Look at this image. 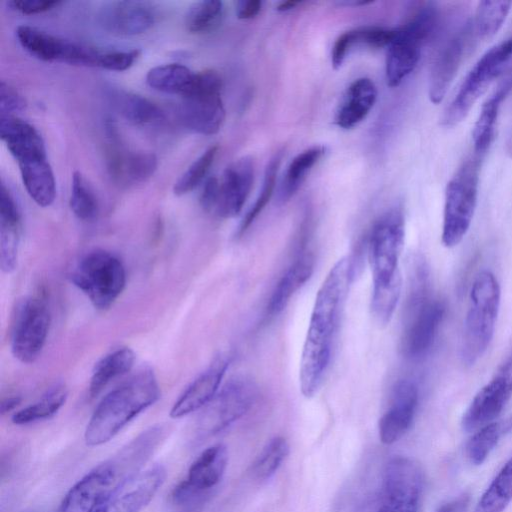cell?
I'll list each match as a JSON object with an SVG mask.
<instances>
[{
	"instance_id": "cell-1",
	"label": "cell",
	"mask_w": 512,
	"mask_h": 512,
	"mask_svg": "<svg viewBox=\"0 0 512 512\" xmlns=\"http://www.w3.org/2000/svg\"><path fill=\"white\" fill-rule=\"evenodd\" d=\"M352 275V261L348 257L339 259L317 293L299 370L300 389L307 398L317 393L328 369L334 336Z\"/></svg>"
},
{
	"instance_id": "cell-2",
	"label": "cell",
	"mask_w": 512,
	"mask_h": 512,
	"mask_svg": "<svg viewBox=\"0 0 512 512\" xmlns=\"http://www.w3.org/2000/svg\"><path fill=\"white\" fill-rule=\"evenodd\" d=\"M168 433V427L162 424L142 431L78 480L55 512H95L126 481L142 471Z\"/></svg>"
},
{
	"instance_id": "cell-3",
	"label": "cell",
	"mask_w": 512,
	"mask_h": 512,
	"mask_svg": "<svg viewBox=\"0 0 512 512\" xmlns=\"http://www.w3.org/2000/svg\"><path fill=\"white\" fill-rule=\"evenodd\" d=\"M159 397L160 389L153 370L142 368L97 405L85 429L86 445L96 447L107 443Z\"/></svg>"
},
{
	"instance_id": "cell-4",
	"label": "cell",
	"mask_w": 512,
	"mask_h": 512,
	"mask_svg": "<svg viewBox=\"0 0 512 512\" xmlns=\"http://www.w3.org/2000/svg\"><path fill=\"white\" fill-rule=\"evenodd\" d=\"M501 290L495 275L479 272L470 289L461 344V359L471 367L487 351L495 331L500 308Z\"/></svg>"
},
{
	"instance_id": "cell-5",
	"label": "cell",
	"mask_w": 512,
	"mask_h": 512,
	"mask_svg": "<svg viewBox=\"0 0 512 512\" xmlns=\"http://www.w3.org/2000/svg\"><path fill=\"white\" fill-rule=\"evenodd\" d=\"M484 156L467 158L445 189L441 240L445 247L458 245L467 234L477 207L481 164Z\"/></svg>"
},
{
	"instance_id": "cell-6",
	"label": "cell",
	"mask_w": 512,
	"mask_h": 512,
	"mask_svg": "<svg viewBox=\"0 0 512 512\" xmlns=\"http://www.w3.org/2000/svg\"><path fill=\"white\" fill-rule=\"evenodd\" d=\"M404 236V215L398 207L386 211L373 224L367 242L372 291L402 286L399 258Z\"/></svg>"
},
{
	"instance_id": "cell-7",
	"label": "cell",
	"mask_w": 512,
	"mask_h": 512,
	"mask_svg": "<svg viewBox=\"0 0 512 512\" xmlns=\"http://www.w3.org/2000/svg\"><path fill=\"white\" fill-rule=\"evenodd\" d=\"M69 277L98 310L110 308L126 284L122 261L105 250H94L83 256Z\"/></svg>"
},
{
	"instance_id": "cell-8",
	"label": "cell",
	"mask_w": 512,
	"mask_h": 512,
	"mask_svg": "<svg viewBox=\"0 0 512 512\" xmlns=\"http://www.w3.org/2000/svg\"><path fill=\"white\" fill-rule=\"evenodd\" d=\"M445 314V306L428 293L425 272L419 271L409 299L401 349L404 356L420 359L433 346Z\"/></svg>"
},
{
	"instance_id": "cell-9",
	"label": "cell",
	"mask_w": 512,
	"mask_h": 512,
	"mask_svg": "<svg viewBox=\"0 0 512 512\" xmlns=\"http://www.w3.org/2000/svg\"><path fill=\"white\" fill-rule=\"evenodd\" d=\"M437 13L433 6L422 7L407 23L396 28L387 47L385 74L390 87H396L416 68L423 46L435 29Z\"/></svg>"
},
{
	"instance_id": "cell-10",
	"label": "cell",
	"mask_w": 512,
	"mask_h": 512,
	"mask_svg": "<svg viewBox=\"0 0 512 512\" xmlns=\"http://www.w3.org/2000/svg\"><path fill=\"white\" fill-rule=\"evenodd\" d=\"M512 58V34L489 48L474 64L446 108L442 124L453 127L463 121L469 111L501 74Z\"/></svg>"
},
{
	"instance_id": "cell-11",
	"label": "cell",
	"mask_w": 512,
	"mask_h": 512,
	"mask_svg": "<svg viewBox=\"0 0 512 512\" xmlns=\"http://www.w3.org/2000/svg\"><path fill=\"white\" fill-rule=\"evenodd\" d=\"M222 79L212 70L196 73L191 90L179 106V118L189 130L216 134L223 125L225 109L221 97Z\"/></svg>"
},
{
	"instance_id": "cell-12",
	"label": "cell",
	"mask_w": 512,
	"mask_h": 512,
	"mask_svg": "<svg viewBox=\"0 0 512 512\" xmlns=\"http://www.w3.org/2000/svg\"><path fill=\"white\" fill-rule=\"evenodd\" d=\"M50 309L43 295L23 297L12 315L10 347L22 363H33L40 356L49 332Z\"/></svg>"
},
{
	"instance_id": "cell-13",
	"label": "cell",
	"mask_w": 512,
	"mask_h": 512,
	"mask_svg": "<svg viewBox=\"0 0 512 512\" xmlns=\"http://www.w3.org/2000/svg\"><path fill=\"white\" fill-rule=\"evenodd\" d=\"M423 484V471L416 461L392 458L384 470L383 503L377 512H418Z\"/></svg>"
},
{
	"instance_id": "cell-14",
	"label": "cell",
	"mask_w": 512,
	"mask_h": 512,
	"mask_svg": "<svg viewBox=\"0 0 512 512\" xmlns=\"http://www.w3.org/2000/svg\"><path fill=\"white\" fill-rule=\"evenodd\" d=\"M256 396L257 388L251 381L229 382L203 407L197 420V432L209 436L222 431L251 408Z\"/></svg>"
},
{
	"instance_id": "cell-15",
	"label": "cell",
	"mask_w": 512,
	"mask_h": 512,
	"mask_svg": "<svg viewBox=\"0 0 512 512\" xmlns=\"http://www.w3.org/2000/svg\"><path fill=\"white\" fill-rule=\"evenodd\" d=\"M16 37L22 48L39 60L93 66V46L61 38L28 25L18 26Z\"/></svg>"
},
{
	"instance_id": "cell-16",
	"label": "cell",
	"mask_w": 512,
	"mask_h": 512,
	"mask_svg": "<svg viewBox=\"0 0 512 512\" xmlns=\"http://www.w3.org/2000/svg\"><path fill=\"white\" fill-rule=\"evenodd\" d=\"M227 463L225 445L215 444L206 448L190 465L186 476L173 488V502H190L214 488L221 481Z\"/></svg>"
},
{
	"instance_id": "cell-17",
	"label": "cell",
	"mask_w": 512,
	"mask_h": 512,
	"mask_svg": "<svg viewBox=\"0 0 512 512\" xmlns=\"http://www.w3.org/2000/svg\"><path fill=\"white\" fill-rule=\"evenodd\" d=\"M511 398L512 362H509L475 394L462 416L463 430L471 432L495 422Z\"/></svg>"
},
{
	"instance_id": "cell-18",
	"label": "cell",
	"mask_w": 512,
	"mask_h": 512,
	"mask_svg": "<svg viewBox=\"0 0 512 512\" xmlns=\"http://www.w3.org/2000/svg\"><path fill=\"white\" fill-rule=\"evenodd\" d=\"M109 128V146L106 154L107 170L112 180L121 187H130L149 179L157 169L155 154L132 151L121 145L114 127Z\"/></svg>"
},
{
	"instance_id": "cell-19",
	"label": "cell",
	"mask_w": 512,
	"mask_h": 512,
	"mask_svg": "<svg viewBox=\"0 0 512 512\" xmlns=\"http://www.w3.org/2000/svg\"><path fill=\"white\" fill-rule=\"evenodd\" d=\"M165 478L166 470L161 465L141 471L109 496L95 512H141L154 498Z\"/></svg>"
},
{
	"instance_id": "cell-20",
	"label": "cell",
	"mask_w": 512,
	"mask_h": 512,
	"mask_svg": "<svg viewBox=\"0 0 512 512\" xmlns=\"http://www.w3.org/2000/svg\"><path fill=\"white\" fill-rule=\"evenodd\" d=\"M474 39L471 23L468 22L440 48L429 77V98L432 103L438 104L445 97Z\"/></svg>"
},
{
	"instance_id": "cell-21",
	"label": "cell",
	"mask_w": 512,
	"mask_h": 512,
	"mask_svg": "<svg viewBox=\"0 0 512 512\" xmlns=\"http://www.w3.org/2000/svg\"><path fill=\"white\" fill-rule=\"evenodd\" d=\"M419 401L417 385L410 380L398 381L389 408L379 420V438L384 444L400 440L411 428Z\"/></svg>"
},
{
	"instance_id": "cell-22",
	"label": "cell",
	"mask_w": 512,
	"mask_h": 512,
	"mask_svg": "<svg viewBox=\"0 0 512 512\" xmlns=\"http://www.w3.org/2000/svg\"><path fill=\"white\" fill-rule=\"evenodd\" d=\"M254 166L250 158H241L230 164L219 182L218 197L212 214L220 218L237 216L252 188Z\"/></svg>"
},
{
	"instance_id": "cell-23",
	"label": "cell",
	"mask_w": 512,
	"mask_h": 512,
	"mask_svg": "<svg viewBox=\"0 0 512 512\" xmlns=\"http://www.w3.org/2000/svg\"><path fill=\"white\" fill-rule=\"evenodd\" d=\"M230 361L231 357L227 354L215 358L178 397L170 410V417L182 418L205 407L218 393Z\"/></svg>"
},
{
	"instance_id": "cell-24",
	"label": "cell",
	"mask_w": 512,
	"mask_h": 512,
	"mask_svg": "<svg viewBox=\"0 0 512 512\" xmlns=\"http://www.w3.org/2000/svg\"><path fill=\"white\" fill-rule=\"evenodd\" d=\"M101 26L117 36H135L146 32L155 22L153 8L141 1H113L99 13Z\"/></svg>"
},
{
	"instance_id": "cell-25",
	"label": "cell",
	"mask_w": 512,
	"mask_h": 512,
	"mask_svg": "<svg viewBox=\"0 0 512 512\" xmlns=\"http://www.w3.org/2000/svg\"><path fill=\"white\" fill-rule=\"evenodd\" d=\"M21 237V216L18 206L4 184L0 193V267L13 272L18 263Z\"/></svg>"
},
{
	"instance_id": "cell-26",
	"label": "cell",
	"mask_w": 512,
	"mask_h": 512,
	"mask_svg": "<svg viewBox=\"0 0 512 512\" xmlns=\"http://www.w3.org/2000/svg\"><path fill=\"white\" fill-rule=\"evenodd\" d=\"M377 99V89L369 78H358L347 88L335 115V123L350 129L363 121Z\"/></svg>"
},
{
	"instance_id": "cell-27",
	"label": "cell",
	"mask_w": 512,
	"mask_h": 512,
	"mask_svg": "<svg viewBox=\"0 0 512 512\" xmlns=\"http://www.w3.org/2000/svg\"><path fill=\"white\" fill-rule=\"evenodd\" d=\"M17 163L31 199L41 207L50 206L56 197V182L47 155L23 158Z\"/></svg>"
},
{
	"instance_id": "cell-28",
	"label": "cell",
	"mask_w": 512,
	"mask_h": 512,
	"mask_svg": "<svg viewBox=\"0 0 512 512\" xmlns=\"http://www.w3.org/2000/svg\"><path fill=\"white\" fill-rule=\"evenodd\" d=\"M0 136L16 160L46 154L45 144L38 130L15 116H1Z\"/></svg>"
},
{
	"instance_id": "cell-29",
	"label": "cell",
	"mask_w": 512,
	"mask_h": 512,
	"mask_svg": "<svg viewBox=\"0 0 512 512\" xmlns=\"http://www.w3.org/2000/svg\"><path fill=\"white\" fill-rule=\"evenodd\" d=\"M113 108L129 123L140 127L161 124L163 111L147 98L122 89H112L108 93Z\"/></svg>"
},
{
	"instance_id": "cell-30",
	"label": "cell",
	"mask_w": 512,
	"mask_h": 512,
	"mask_svg": "<svg viewBox=\"0 0 512 512\" xmlns=\"http://www.w3.org/2000/svg\"><path fill=\"white\" fill-rule=\"evenodd\" d=\"M512 87V79H506L483 103L472 131L475 154L485 156L492 144L502 102Z\"/></svg>"
},
{
	"instance_id": "cell-31",
	"label": "cell",
	"mask_w": 512,
	"mask_h": 512,
	"mask_svg": "<svg viewBox=\"0 0 512 512\" xmlns=\"http://www.w3.org/2000/svg\"><path fill=\"white\" fill-rule=\"evenodd\" d=\"M395 34L396 28L388 29L378 26L360 27L343 32L332 47V66L340 68L351 48L356 45L369 48L388 47Z\"/></svg>"
},
{
	"instance_id": "cell-32",
	"label": "cell",
	"mask_w": 512,
	"mask_h": 512,
	"mask_svg": "<svg viewBox=\"0 0 512 512\" xmlns=\"http://www.w3.org/2000/svg\"><path fill=\"white\" fill-rule=\"evenodd\" d=\"M314 259L310 254L298 257L277 283L267 306L270 316L280 313L294 293L310 278Z\"/></svg>"
},
{
	"instance_id": "cell-33",
	"label": "cell",
	"mask_w": 512,
	"mask_h": 512,
	"mask_svg": "<svg viewBox=\"0 0 512 512\" xmlns=\"http://www.w3.org/2000/svg\"><path fill=\"white\" fill-rule=\"evenodd\" d=\"M135 353L128 347H121L103 356L94 366L89 394L98 395L111 381L130 372L134 366Z\"/></svg>"
},
{
	"instance_id": "cell-34",
	"label": "cell",
	"mask_w": 512,
	"mask_h": 512,
	"mask_svg": "<svg viewBox=\"0 0 512 512\" xmlns=\"http://www.w3.org/2000/svg\"><path fill=\"white\" fill-rule=\"evenodd\" d=\"M195 76L196 73L188 67L170 63L150 69L146 75V82L157 91L184 97L191 90Z\"/></svg>"
},
{
	"instance_id": "cell-35",
	"label": "cell",
	"mask_w": 512,
	"mask_h": 512,
	"mask_svg": "<svg viewBox=\"0 0 512 512\" xmlns=\"http://www.w3.org/2000/svg\"><path fill=\"white\" fill-rule=\"evenodd\" d=\"M324 153V147L314 146L300 152L292 159L279 185L277 198L280 203H285L294 196Z\"/></svg>"
},
{
	"instance_id": "cell-36",
	"label": "cell",
	"mask_w": 512,
	"mask_h": 512,
	"mask_svg": "<svg viewBox=\"0 0 512 512\" xmlns=\"http://www.w3.org/2000/svg\"><path fill=\"white\" fill-rule=\"evenodd\" d=\"M68 390L62 383L48 389L36 402L17 411L12 416L16 425H26L54 416L65 404Z\"/></svg>"
},
{
	"instance_id": "cell-37",
	"label": "cell",
	"mask_w": 512,
	"mask_h": 512,
	"mask_svg": "<svg viewBox=\"0 0 512 512\" xmlns=\"http://www.w3.org/2000/svg\"><path fill=\"white\" fill-rule=\"evenodd\" d=\"M512 501V456L486 488L473 512H504Z\"/></svg>"
},
{
	"instance_id": "cell-38",
	"label": "cell",
	"mask_w": 512,
	"mask_h": 512,
	"mask_svg": "<svg viewBox=\"0 0 512 512\" xmlns=\"http://www.w3.org/2000/svg\"><path fill=\"white\" fill-rule=\"evenodd\" d=\"M512 2L510 1H481L478 3L474 18L470 21L475 39H490L505 22Z\"/></svg>"
},
{
	"instance_id": "cell-39",
	"label": "cell",
	"mask_w": 512,
	"mask_h": 512,
	"mask_svg": "<svg viewBox=\"0 0 512 512\" xmlns=\"http://www.w3.org/2000/svg\"><path fill=\"white\" fill-rule=\"evenodd\" d=\"M289 454V444L281 436L272 438L262 448L252 463L250 474L258 481L269 479L282 465Z\"/></svg>"
},
{
	"instance_id": "cell-40",
	"label": "cell",
	"mask_w": 512,
	"mask_h": 512,
	"mask_svg": "<svg viewBox=\"0 0 512 512\" xmlns=\"http://www.w3.org/2000/svg\"><path fill=\"white\" fill-rule=\"evenodd\" d=\"M224 7L221 1L204 0L193 4L186 14L185 24L189 32L195 34L214 30L223 18Z\"/></svg>"
},
{
	"instance_id": "cell-41",
	"label": "cell",
	"mask_w": 512,
	"mask_h": 512,
	"mask_svg": "<svg viewBox=\"0 0 512 512\" xmlns=\"http://www.w3.org/2000/svg\"><path fill=\"white\" fill-rule=\"evenodd\" d=\"M70 208L78 219L86 222L95 220L99 213L98 200L83 175L78 171L74 172L72 176Z\"/></svg>"
},
{
	"instance_id": "cell-42",
	"label": "cell",
	"mask_w": 512,
	"mask_h": 512,
	"mask_svg": "<svg viewBox=\"0 0 512 512\" xmlns=\"http://www.w3.org/2000/svg\"><path fill=\"white\" fill-rule=\"evenodd\" d=\"M502 434L501 425L490 423L474 432L466 444V456L473 465H481L496 448Z\"/></svg>"
},
{
	"instance_id": "cell-43",
	"label": "cell",
	"mask_w": 512,
	"mask_h": 512,
	"mask_svg": "<svg viewBox=\"0 0 512 512\" xmlns=\"http://www.w3.org/2000/svg\"><path fill=\"white\" fill-rule=\"evenodd\" d=\"M281 159L282 155L280 153L276 154L267 164L260 193L251 209L243 217L237 231L238 236L242 235L249 228V226L254 222V220L258 217V215L263 211L267 203L270 201L274 193Z\"/></svg>"
},
{
	"instance_id": "cell-44",
	"label": "cell",
	"mask_w": 512,
	"mask_h": 512,
	"mask_svg": "<svg viewBox=\"0 0 512 512\" xmlns=\"http://www.w3.org/2000/svg\"><path fill=\"white\" fill-rule=\"evenodd\" d=\"M217 153L218 146L207 148L175 182L174 194L182 196L194 190L206 177Z\"/></svg>"
},
{
	"instance_id": "cell-45",
	"label": "cell",
	"mask_w": 512,
	"mask_h": 512,
	"mask_svg": "<svg viewBox=\"0 0 512 512\" xmlns=\"http://www.w3.org/2000/svg\"><path fill=\"white\" fill-rule=\"evenodd\" d=\"M26 106L24 98L10 84L2 81L0 84V111L1 116L11 115L22 111Z\"/></svg>"
},
{
	"instance_id": "cell-46",
	"label": "cell",
	"mask_w": 512,
	"mask_h": 512,
	"mask_svg": "<svg viewBox=\"0 0 512 512\" xmlns=\"http://www.w3.org/2000/svg\"><path fill=\"white\" fill-rule=\"evenodd\" d=\"M61 2L57 0H12L9 7L25 15H34L47 12L57 7Z\"/></svg>"
},
{
	"instance_id": "cell-47",
	"label": "cell",
	"mask_w": 512,
	"mask_h": 512,
	"mask_svg": "<svg viewBox=\"0 0 512 512\" xmlns=\"http://www.w3.org/2000/svg\"><path fill=\"white\" fill-rule=\"evenodd\" d=\"M219 180L215 177H210L206 180L201 196L200 202L202 207L209 213H212L218 197Z\"/></svg>"
},
{
	"instance_id": "cell-48",
	"label": "cell",
	"mask_w": 512,
	"mask_h": 512,
	"mask_svg": "<svg viewBox=\"0 0 512 512\" xmlns=\"http://www.w3.org/2000/svg\"><path fill=\"white\" fill-rule=\"evenodd\" d=\"M262 2L259 0H246L237 3V16L240 19H252L259 14Z\"/></svg>"
},
{
	"instance_id": "cell-49",
	"label": "cell",
	"mask_w": 512,
	"mask_h": 512,
	"mask_svg": "<svg viewBox=\"0 0 512 512\" xmlns=\"http://www.w3.org/2000/svg\"><path fill=\"white\" fill-rule=\"evenodd\" d=\"M469 500V495L462 494L442 505L438 512H467Z\"/></svg>"
},
{
	"instance_id": "cell-50",
	"label": "cell",
	"mask_w": 512,
	"mask_h": 512,
	"mask_svg": "<svg viewBox=\"0 0 512 512\" xmlns=\"http://www.w3.org/2000/svg\"><path fill=\"white\" fill-rule=\"evenodd\" d=\"M22 401L21 396L14 395L7 397L1 401L0 404V412L1 414H6L12 410H14Z\"/></svg>"
},
{
	"instance_id": "cell-51",
	"label": "cell",
	"mask_w": 512,
	"mask_h": 512,
	"mask_svg": "<svg viewBox=\"0 0 512 512\" xmlns=\"http://www.w3.org/2000/svg\"><path fill=\"white\" fill-rule=\"evenodd\" d=\"M299 4H301V1L288 0V1H285V2H281L278 5L277 10H279V11H288V10H291V9L295 8Z\"/></svg>"
}]
</instances>
